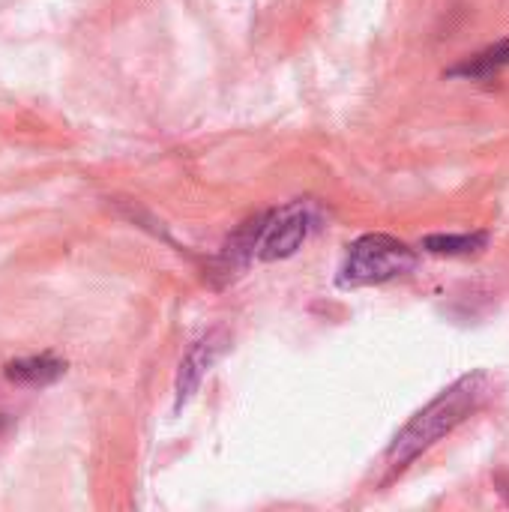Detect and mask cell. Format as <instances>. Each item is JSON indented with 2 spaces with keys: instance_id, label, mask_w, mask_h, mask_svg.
Instances as JSON below:
<instances>
[{
  "instance_id": "2",
  "label": "cell",
  "mask_w": 509,
  "mask_h": 512,
  "mask_svg": "<svg viewBox=\"0 0 509 512\" xmlns=\"http://www.w3.org/2000/svg\"><path fill=\"white\" fill-rule=\"evenodd\" d=\"M420 255L408 243L390 234H366L348 246L345 264L339 270L342 288H363V285H384L393 279L408 276L417 267Z\"/></svg>"
},
{
  "instance_id": "4",
  "label": "cell",
  "mask_w": 509,
  "mask_h": 512,
  "mask_svg": "<svg viewBox=\"0 0 509 512\" xmlns=\"http://www.w3.org/2000/svg\"><path fill=\"white\" fill-rule=\"evenodd\" d=\"M66 372V363L57 357H24V360H12L6 363V378L12 384H24V387H45L54 384L60 375Z\"/></svg>"
},
{
  "instance_id": "1",
  "label": "cell",
  "mask_w": 509,
  "mask_h": 512,
  "mask_svg": "<svg viewBox=\"0 0 509 512\" xmlns=\"http://www.w3.org/2000/svg\"><path fill=\"white\" fill-rule=\"evenodd\" d=\"M492 396V378L486 372H471L459 378L453 387H447L438 399H432L420 414L411 417V423L396 435L387 462L393 471L408 468L417 456H423L429 447L444 441L453 429H459L468 417H474Z\"/></svg>"
},
{
  "instance_id": "7",
  "label": "cell",
  "mask_w": 509,
  "mask_h": 512,
  "mask_svg": "<svg viewBox=\"0 0 509 512\" xmlns=\"http://www.w3.org/2000/svg\"><path fill=\"white\" fill-rule=\"evenodd\" d=\"M219 357V345H216V339L210 336L207 342H201L189 357H186V363L180 366V399H189V393L198 387V381H201V375L210 369V363Z\"/></svg>"
},
{
  "instance_id": "6",
  "label": "cell",
  "mask_w": 509,
  "mask_h": 512,
  "mask_svg": "<svg viewBox=\"0 0 509 512\" xmlns=\"http://www.w3.org/2000/svg\"><path fill=\"white\" fill-rule=\"evenodd\" d=\"M489 234L477 231V234H429L423 240V249L429 255H450V258H462V255H474L480 249H486Z\"/></svg>"
},
{
  "instance_id": "3",
  "label": "cell",
  "mask_w": 509,
  "mask_h": 512,
  "mask_svg": "<svg viewBox=\"0 0 509 512\" xmlns=\"http://www.w3.org/2000/svg\"><path fill=\"white\" fill-rule=\"evenodd\" d=\"M312 231V213L303 207V204H294V207H285L267 228H264V237H261V258L264 261H276V258H288L294 255L303 240L309 237Z\"/></svg>"
},
{
  "instance_id": "5",
  "label": "cell",
  "mask_w": 509,
  "mask_h": 512,
  "mask_svg": "<svg viewBox=\"0 0 509 512\" xmlns=\"http://www.w3.org/2000/svg\"><path fill=\"white\" fill-rule=\"evenodd\" d=\"M509 66V36L507 39H501V42H495V45H489V48H483V51H477L474 57H468V60H462L459 66H453L447 75H453V78H474V81H486V78H495L498 72H504Z\"/></svg>"
}]
</instances>
